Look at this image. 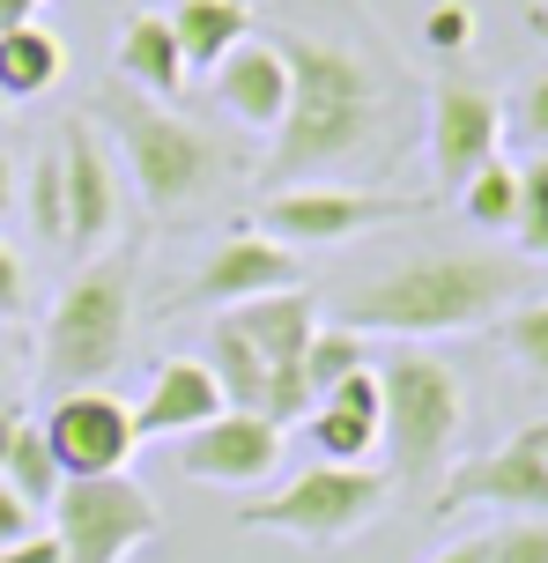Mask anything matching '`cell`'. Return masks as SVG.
<instances>
[{
  "label": "cell",
  "instance_id": "obj_27",
  "mask_svg": "<svg viewBox=\"0 0 548 563\" xmlns=\"http://www.w3.org/2000/svg\"><path fill=\"white\" fill-rule=\"evenodd\" d=\"M512 238H519V253L548 260V156L519 164V216H512Z\"/></svg>",
  "mask_w": 548,
  "mask_h": 563
},
{
  "label": "cell",
  "instance_id": "obj_12",
  "mask_svg": "<svg viewBox=\"0 0 548 563\" xmlns=\"http://www.w3.org/2000/svg\"><path fill=\"white\" fill-rule=\"evenodd\" d=\"M282 467V422L245 416V408H223L215 422L186 430L178 438V475L208 482V489H260L267 475Z\"/></svg>",
  "mask_w": 548,
  "mask_h": 563
},
{
  "label": "cell",
  "instance_id": "obj_15",
  "mask_svg": "<svg viewBox=\"0 0 548 563\" xmlns=\"http://www.w3.org/2000/svg\"><path fill=\"white\" fill-rule=\"evenodd\" d=\"M53 148H59V178H67V253L97 260L104 238L119 230V170L89 119H67V134Z\"/></svg>",
  "mask_w": 548,
  "mask_h": 563
},
{
  "label": "cell",
  "instance_id": "obj_9",
  "mask_svg": "<svg viewBox=\"0 0 548 563\" xmlns=\"http://www.w3.org/2000/svg\"><path fill=\"white\" fill-rule=\"evenodd\" d=\"M237 334L260 349V364H267V422H297L304 416V349H312L318 334V297L312 289H282V297H253V305H237L223 311Z\"/></svg>",
  "mask_w": 548,
  "mask_h": 563
},
{
  "label": "cell",
  "instance_id": "obj_13",
  "mask_svg": "<svg viewBox=\"0 0 548 563\" xmlns=\"http://www.w3.org/2000/svg\"><path fill=\"white\" fill-rule=\"evenodd\" d=\"M504 148V97L467 75H437L430 89V170L445 186H467Z\"/></svg>",
  "mask_w": 548,
  "mask_h": 563
},
{
  "label": "cell",
  "instance_id": "obj_33",
  "mask_svg": "<svg viewBox=\"0 0 548 563\" xmlns=\"http://www.w3.org/2000/svg\"><path fill=\"white\" fill-rule=\"evenodd\" d=\"M0 563H59V541L30 527L23 541H8V549H0Z\"/></svg>",
  "mask_w": 548,
  "mask_h": 563
},
{
  "label": "cell",
  "instance_id": "obj_7",
  "mask_svg": "<svg viewBox=\"0 0 548 563\" xmlns=\"http://www.w3.org/2000/svg\"><path fill=\"white\" fill-rule=\"evenodd\" d=\"M164 527V511L142 482L126 475H89V482H59L53 497V541L59 563H126L134 549H148Z\"/></svg>",
  "mask_w": 548,
  "mask_h": 563
},
{
  "label": "cell",
  "instance_id": "obj_20",
  "mask_svg": "<svg viewBox=\"0 0 548 563\" xmlns=\"http://www.w3.org/2000/svg\"><path fill=\"white\" fill-rule=\"evenodd\" d=\"M119 75L134 89H148L156 104L186 89V53L171 37V15H126V30H119Z\"/></svg>",
  "mask_w": 548,
  "mask_h": 563
},
{
  "label": "cell",
  "instance_id": "obj_38",
  "mask_svg": "<svg viewBox=\"0 0 548 563\" xmlns=\"http://www.w3.org/2000/svg\"><path fill=\"white\" fill-rule=\"evenodd\" d=\"M15 23H37V0H0V30H15Z\"/></svg>",
  "mask_w": 548,
  "mask_h": 563
},
{
  "label": "cell",
  "instance_id": "obj_1",
  "mask_svg": "<svg viewBox=\"0 0 548 563\" xmlns=\"http://www.w3.org/2000/svg\"><path fill=\"white\" fill-rule=\"evenodd\" d=\"M275 53L289 59V112L275 126V156L267 170L275 178H312V170L356 164L371 156L378 134H385V97H378V75L348 45H326L312 30H275Z\"/></svg>",
  "mask_w": 548,
  "mask_h": 563
},
{
  "label": "cell",
  "instance_id": "obj_29",
  "mask_svg": "<svg viewBox=\"0 0 548 563\" xmlns=\"http://www.w3.org/2000/svg\"><path fill=\"white\" fill-rule=\"evenodd\" d=\"M423 45H430L437 59H460L467 45H474V8H467V0H437L430 15H423Z\"/></svg>",
  "mask_w": 548,
  "mask_h": 563
},
{
  "label": "cell",
  "instance_id": "obj_23",
  "mask_svg": "<svg viewBox=\"0 0 548 563\" xmlns=\"http://www.w3.org/2000/svg\"><path fill=\"white\" fill-rule=\"evenodd\" d=\"M0 482H8V489H15V497H23L30 511H45L59 497V460H53V445H45V430H37V422H23V438H15V445H8V460H0Z\"/></svg>",
  "mask_w": 548,
  "mask_h": 563
},
{
  "label": "cell",
  "instance_id": "obj_18",
  "mask_svg": "<svg viewBox=\"0 0 548 563\" xmlns=\"http://www.w3.org/2000/svg\"><path fill=\"white\" fill-rule=\"evenodd\" d=\"M215 416H223V386H215L208 356H171L148 378L142 408H134V430L142 438H186V430H201Z\"/></svg>",
  "mask_w": 548,
  "mask_h": 563
},
{
  "label": "cell",
  "instance_id": "obj_22",
  "mask_svg": "<svg viewBox=\"0 0 548 563\" xmlns=\"http://www.w3.org/2000/svg\"><path fill=\"white\" fill-rule=\"evenodd\" d=\"M208 371H215V386H223V408L267 416V364L231 319H215V334H208Z\"/></svg>",
  "mask_w": 548,
  "mask_h": 563
},
{
  "label": "cell",
  "instance_id": "obj_19",
  "mask_svg": "<svg viewBox=\"0 0 548 563\" xmlns=\"http://www.w3.org/2000/svg\"><path fill=\"white\" fill-rule=\"evenodd\" d=\"M171 37H178V53H186V75H215L253 37V8L245 0H178Z\"/></svg>",
  "mask_w": 548,
  "mask_h": 563
},
{
  "label": "cell",
  "instance_id": "obj_5",
  "mask_svg": "<svg viewBox=\"0 0 548 563\" xmlns=\"http://www.w3.org/2000/svg\"><path fill=\"white\" fill-rule=\"evenodd\" d=\"M112 134H119V148H126V170H134V186H142L148 216H186V208H201V200L215 194V178H223V148H215L193 119L164 112L156 97H119Z\"/></svg>",
  "mask_w": 548,
  "mask_h": 563
},
{
  "label": "cell",
  "instance_id": "obj_16",
  "mask_svg": "<svg viewBox=\"0 0 548 563\" xmlns=\"http://www.w3.org/2000/svg\"><path fill=\"white\" fill-rule=\"evenodd\" d=\"M215 104L253 126V134H275L289 112V59L275 53V37H245L223 67H215Z\"/></svg>",
  "mask_w": 548,
  "mask_h": 563
},
{
  "label": "cell",
  "instance_id": "obj_31",
  "mask_svg": "<svg viewBox=\"0 0 548 563\" xmlns=\"http://www.w3.org/2000/svg\"><path fill=\"white\" fill-rule=\"evenodd\" d=\"M30 311V275H23V260L8 253V238H0V319H23Z\"/></svg>",
  "mask_w": 548,
  "mask_h": 563
},
{
  "label": "cell",
  "instance_id": "obj_28",
  "mask_svg": "<svg viewBox=\"0 0 548 563\" xmlns=\"http://www.w3.org/2000/svg\"><path fill=\"white\" fill-rule=\"evenodd\" d=\"M504 349L519 356V371L534 378V386H548V305L541 297L504 311Z\"/></svg>",
  "mask_w": 548,
  "mask_h": 563
},
{
  "label": "cell",
  "instance_id": "obj_39",
  "mask_svg": "<svg viewBox=\"0 0 548 563\" xmlns=\"http://www.w3.org/2000/svg\"><path fill=\"white\" fill-rule=\"evenodd\" d=\"M526 30H534V37L548 45V8H534V15H526Z\"/></svg>",
  "mask_w": 548,
  "mask_h": 563
},
{
  "label": "cell",
  "instance_id": "obj_37",
  "mask_svg": "<svg viewBox=\"0 0 548 563\" xmlns=\"http://www.w3.org/2000/svg\"><path fill=\"white\" fill-rule=\"evenodd\" d=\"M430 563H490V534H467V541H452L445 556H430Z\"/></svg>",
  "mask_w": 548,
  "mask_h": 563
},
{
  "label": "cell",
  "instance_id": "obj_32",
  "mask_svg": "<svg viewBox=\"0 0 548 563\" xmlns=\"http://www.w3.org/2000/svg\"><path fill=\"white\" fill-rule=\"evenodd\" d=\"M519 126L534 148H548V75H534V82L519 89Z\"/></svg>",
  "mask_w": 548,
  "mask_h": 563
},
{
  "label": "cell",
  "instance_id": "obj_41",
  "mask_svg": "<svg viewBox=\"0 0 548 563\" xmlns=\"http://www.w3.org/2000/svg\"><path fill=\"white\" fill-rule=\"evenodd\" d=\"M0 112H8V97H0Z\"/></svg>",
  "mask_w": 548,
  "mask_h": 563
},
{
  "label": "cell",
  "instance_id": "obj_34",
  "mask_svg": "<svg viewBox=\"0 0 548 563\" xmlns=\"http://www.w3.org/2000/svg\"><path fill=\"white\" fill-rule=\"evenodd\" d=\"M23 534H30V505L0 482V549H8V541H23Z\"/></svg>",
  "mask_w": 548,
  "mask_h": 563
},
{
  "label": "cell",
  "instance_id": "obj_2",
  "mask_svg": "<svg viewBox=\"0 0 548 563\" xmlns=\"http://www.w3.org/2000/svg\"><path fill=\"white\" fill-rule=\"evenodd\" d=\"M526 297V267L504 253H415L342 297L348 334H393V341H430V334H474L496 311Z\"/></svg>",
  "mask_w": 548,
  "mask_h": 563
},
{
  "label": "cell",
  "instance_id": "obj_35",
  "mask_svg": "<svg viewBox=\"0 0 548 563\" xmlns=\"http://www.w3.org/2000/svg\"><path fill=\"white\" fill-rule=\"evenodd\" d=\"M23 422H30V408L15 394H0V460H8V445L23 438Z\"/></svg>",
  "mask_w": 548,
  "mask_h": 563
},
{
  "label": "cell",
  "instance_id": "obj_6",
  "mask_svg": "<svg viewBox=\"0 0 548 563\" xmlns=\"http://www.w3.org/2000/svg\"><path fill=\"white\" fill-rule=\"evenodd\" d=\"M385 497H393V482L371 475V467H326V460H312L282 489L237 497V527L245 534H289V541H312V549H334V541L364 534L385 511Z\"/></svg>",
  "mask_w": 548,
  "mask_h": 563
},
{
  "label": "cell",
  "instance_id": "obj_17",
  "mask_svg": "<svg viewBox=\"0 0 548 563\" xmlns=\"http://www.w3.org/2000/svg\"><path fill=\"white\" fill-rule=\"evenodd\" d=\"M378 430H385V400H378V371L364 364L356 378H342L334 394H318L312 416V452L326 467H364L378 452Z\"/></svg>",
  "mask_w": 548,
  "mask_h": 563
},
{
  "label": "cell",
  "instance_id": "obj_14",
  "mask_svg": "<svg viewBox=\"0 0 548 563\" xmlns=\"http://www.w3.org/2000/svg\"><path fill=\"white\" fill-rule=\"evenodd\" d=\"M282 289H304V260L289 253V245H275L267 230H231L208 253V267L193 275V305L237 311V305H253V297H282Z\"/></svg>",
  "mask_w": 548,
  "mask_h": 563
},
{
  "label": "cell",
  "instance_id": "obj_10",
  "mask_svg": "<svg viewBox=\"0 0 548 563\" xmlns=\"http://www.w3.org/2000/svg\"><path fill=\"white\" fill-rule=\"evenodd\" d=\"M467 505L512 511V519H548V422H534L512 445L482 452V460H467L437 482V519H452Z\"/></svg>",
  "mask_w": 548,
  "mask_h": 563
},
{
  "label": "cell",
  "instance_id": "obj_21",
  "mask_svg": "<svg viewBox=\"0 0 548 563\" xmlns=\"http://www.w3.org/2000/svg\"><path fill=\"white\" fill-rule=\"evenodd\" d=\"M67 75V45H59L45 23H15L0 30V97L8 104H30Z\"/></svg>",
  "mask_w": 548,
  "mask_h": 563
},
{
  "label": "cell",
  "instance_id": "obj_40",
  "mask_svg": "<svg viewBox=\"0 0 548 563\" xmlns=\"http://www.w3.org/2000/svg\"><path fill=\"white\" fill-rule=\"evenodd\" d=\"M0 378H8V334H0Z\"/></svg>",
  "mask_w": 548,
  "mask_h": 563
},
{
  "label": "cell",
  "instance_id": "obj_25",
  "mask_svg": "<svg viewBox=\"0 0 548 563\" xmlns=\"http://www.w3.org/2000/svg\"><path fill=\"white\" fill-rule=\"evenodd\" d=\"M364 356H371V349H364V334H348V327H318L312 334V349H304V394H334V386H342V378H356V371H364Z\"/></svg>",
  "mask_w": 548,
  "mask_h": 563
},
{
  "label": "cell",
  "instance_id": "obj_24",
  "mask_svg": "<svg viewBox=\"0 0 548 563\" xmlns=\"http://www.w3.org/2000/svg\"><path fill=\"white\" fill-rule=\"evenodd\" d=\"M460 208H467L474 230H512V216H519V164L490 156V164L460 186Z\"/></svg>",
  "mask_w": 548,
  "mask_h": 563
},
{
  "label": "cell",
  "instance_id": "obj_3",
  "mask_svg": "<svg viewBox=\"0 0 548 563\" xmlns=\"http://www.w3.org/2000/svg\"><path fill=\"white\" fill-rule=\"evenodd\" d=\"M134 282H142V245H126V253H97L82 275L59 289L53 319H45V378H53V394L104 386V378L126 364Z\"/></svg>",
  "mask_w": 548,
  "mask_h": 563
},
{
  "label": "cell",
  "instance_id": "obj_30",
  "mask_svg": "<svg viewBox=\"0 0 548 563\" xmlns=\"http://www.w3.org/2000/svg\"><path fill=\"white\" fill-rule=\"evenodd\" d=\"M490 563H548V519H504V527H490Z\"/></svg>",
  "mask_w": 548,
  "mask_h": 563
},
{
  "label": "cell",
  "instance_id": "obj_36",
  "mask_svg": "<svg viewBox=\"0 0 548 563\" xmlns=\"http://www.w3.org/2000/svg\"><path fill=\"white\" fill-rule=\"evenodd\" d=\"M15 200H23V170H15L8 148H0V216H15Z\"/></svg>",
  "mask_w": 548,
  "mask_h": 563
},
{
  "label": "cell",
  "instance_id": "obj_26",
  "mask_svg": "<svg viewBox=\"0 0 548 563\" xmlns=\"http://www.w3.org/2000/svg\"><path fill=\"white\" fill-rule=\"evenodd\" d=\"M23 208H30V230H37L45 245H67V178H59V148H45V156L23 170Z\"/></svg>",
  "mask_w": 548,
  "mask_h": 563
},
{
  "label": "cell",
  "instance_id": "obj_11",
  "mask_svg": "<svg viewBox=\"0 0 548 563\" xmlns=\"http://www.w3.org/2000/svg\"><path fill=\"white\" fill-rule=\"evenodd\" d=\"M45 430V445H53L59 475L67 482H89V475H119L134 445H142V430H134V408L104 386H82V394H59L53 416L37 422Z\"/></svg>",
  "mask_w": 548,
  "mask_h": 563
},
{
  "label": "cell",
  "instance_id": "obj_4",
  "mask_svg": "<svg viewBox=\"0 0 548 563\" xmlns=\"http://www.w3.org/2000/svg\"><path fill=\"white\" fill-rule=\"evenodd\" d=\"M378 400H385V430H378V445H385V482H423V475H445V460H452V438H460L467 422V394L452 364L445 356H423V349H401V356H385L378 371Z\"/></svg>",
  "mask_w": 548,
  "mask_h": 563
},
{
  "label": "cell",
  "instance_id": "obj_8",
  "mask_svg": "<svg viewBox=\"0 0 548 563\" xmlns=\"http://www.w3.org/2000/svg\"><path fill=\"white\" fill-rule=\"evenodd\" d=\"M430 200H407V194H356V186H289L260 208V230L275 245H348L364 230L385 223H415Z\"/></svg>",
  "mask_w": 548,
  "mask_h": 563
}]
</instances>
